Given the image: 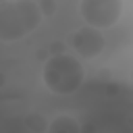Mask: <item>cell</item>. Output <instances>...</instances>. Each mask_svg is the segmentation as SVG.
<instances>
[{
  "label": "cell",
  "mask_w": 133,
  "mask_h": 133,
  "mask_svg": "<svg viewBox=\"0 0 133 133\" xmlns=\"http://www.w3.org/2000/svg\"><path fill=\"white\" fill-rule=\"evenodd\" d=\"M42 8L33 0L0 2V39L17 42L33 33L42 23Z\"/></svg>",
  "instance_id": "cell-1"
},
{
  "label": "cell",
  "mask_w": 133,
  "mask_h": 133,
  "mask_svg": "<svg viewBox=\"0 0 133 133\" xmlns=\"http://www.w3.org/2000/svg\"><path fill=\"white\" fill-rule=\"evenodd\" d=\"M42 79L50 91H54L58 96H71L83 83L81 60L73 54H54L46 60Z\"/></svg>",
  "instance_id": "cell-2"
},
{
  "label": "cell",
  "mask_w": 133,
  "mask_h": 133,
  "mask_svg": "<svg viewBox=\"0 0 133 133\" xmlns=\"http://www.w3.org/2000/svg\"><path fill=\"white\" fill-rule=\"evenodd\" d=\"M79 15L85 25L96 29H108L123 17V0H81Z\"/></svg>",
  "instance_id": "cell-3"
},
{
  "label": "cell",
  "mask_w": 133,
  "mask_h": 133,
  "mask_svg": "<svg viewBox=\"0 0 133 133\" xmlns=\"http://www.w3.org/2000/svg\"><path fill=\"white\" fill-rule=\"evenodd\" d=\"M104 46H106L104 35L96 27L85 25L73 35V48L81 58H96L98 54L104 52Z\"/></svg>",
  "instance_id": "cell-4"
},
{
  "label": "cell",
  "mask_w": 133,
  "mask_h": 133,
  "mask_svg": "<svg viewBox=\"0 0 133 133\" xmlns=\"http://www.w3.org/2000/svg\"><path fill=\"white\" fill-rule=\"evenodd\" d=\"M48 133H81V125L73 114H58L48 123Z\"/></svg>",
  "instance_id": "cell-5"
}]
</instances>
